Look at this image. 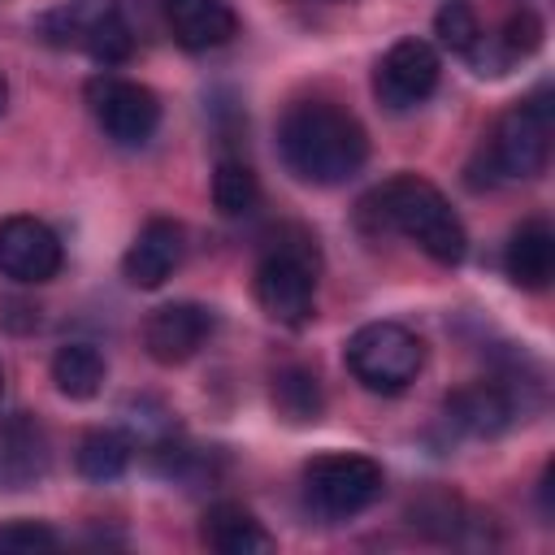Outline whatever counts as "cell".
<instances>
[{
    "mask_svg": "<svg viewBox=\"0 0 555 555\" xmlns=\"http://www.w3.org/2000/svg\"><path fill=\"white\" fill-rule=\"evenodd\" d=\"M278 152L295 178L312 186H338L369 160V134L347 108L330 100H299L278 126Z\"/></svg>",
    "mask_w": 555,
    "mask_h": 555,
    "instance_id": "obj_1",
    "label": "cell"
},
{
    "mask_svg": "<svg viewBox=\"0 0 555 555\" xmlns=\"http://www.w3.org/2000/svg\"><path fill=\"white\" fill-rule=\"evenodd\" d=\"M360 225L364 230H395L412 238L429 260L438 264H460L468 251V234L447 204V195L416 178V173H395L382 186H373L360 199Z\"/></svg>",
    "mask_w": 555,
    "mask_h": 555,
    "instance_id": "obj_2",
    "label": "cell"
},
{
    "mask_svg": "<svg viewBox=\"0 0 555 555\" xmlns=\"http://www.w3.org/2000/svg\"><path fill=\"white\" fill-rule=\"evenodd\" d=\"M35 35L52 48H74L100 65H121L134 52V30L117 0H65L35 22Z\"/></svg>",
    "mask_w": 555,
    "mask_h": 555,
    "instance_id": "obj_3",
    "label": "cell"
},
{
    "mask_svg": "<svg viewBox=\"0 0 555 555\" xmlns=\"http://www.w3.org/2000/svg\"><path fill=\"white\" fill-rule=\"evenodd\" d=\"M425 364V343L399 321H369L347 338V369L360 386L377 395H399L416 382Z\"/></svg>",
    "mask_w": 555,
    "mask_h": 555,
    "instance_id": "obj_4",
    "label": "cell"
},
{
    "mask_svg": "<svg viewBox=\"0 0 555 555\" xmlns=\"http://www.w3.org/2000/svg\"><path fill=\"white\" fill-rule=\"evenodd\" d=\"M382 486H386L382 464L369 455L334 451V455H317L304 468V499L312 503V512H321L330 520L360 516L364 507H373L382 499Z\"/></svg>",
    "mask_w": 555,
    "mask_h": 555,
    "instance_id": "obj_5",
    "label": "cell"
},
{
    "mask_svg": "<svg viewBox=\"0 0 555 555\" xmlns=\"http://www.w3.org/2000/svg\"><path fill=\"white\" fill-rule=\"evenodd\" d=\"M256 304L282 325H304L317 308V247H273L256 264Z\"/></svg>",
    "mask_w": 555,
    "mask_h": 555,
    "instance_id": "obj_6",
    "label": "cell"
},
{
    "mask_svg": "<svg viewBox=\"0 0 555 555\" xmlns=\"http://www.w3.org/2000/svg\"><path fill=\"white\" fill-rule=\"evenodd\" d=\"M551 130H555V113L546 104V91L507 108L494 126V139H490L494 169L503 178H538L546 169V156H551Z\"/></svg>",
    "mask_w": 555,
    "mask_h": 555,
    "instance_id": "obj_7",
    "label": "cell"
},
{
    "mask_svg": "<svg viewBox=\"0 0 555 555\" xmlns=\"http://www.w3.org/2000/svg\"><path fill=\"white\" fill-rule=\"evenodd\" d=\"M87 104L100 121V130L121 143V147H139L156 134L160 126V104L147 87L130 82V78H117V74H100L87 82Z\"/></svg>",
    "mask_w": 555,
    "mask_h": 555,
    "instance_id": "obj_8",
    "label": "cell"
},
{
    "mask_svg": "<svg viewBox=\"0 0 555 555\" xmlns=\"http://www.w3.org/2000/svg\"><path fill=\"white\" fill-rule=\"evenodd\" d=\"M438 52L425 43V39H399L390 43V52L377 61V74H373V91L386 108L403 113V108H416L421 100L434 95L438 87Z\"/></svg>",
    "mask_w": 555,
    "mask_h": 555,
    "instance_id": "obj_9",
    "label": "cell"
},
{
    "mask_svg": "<svg viewBox=\"0 0 555 555\" xmlns=\"http://www.w3.org/2000/svg\"><path fill=\"white\" fill-rule=\"evenodd\" d=\"M61 238L39 221V217H9L0 221V273L39 286L61 273Z\"/></svg>",
    "mask_w": 555,
    "mask_h": 555,
    "instance_id": "obj_10",
    "label": "cell"
},
{
    "mask_svg": "<svg viewBox=\"0 0 555 555\" xmlns=\"http://www.w3.org/2000/svg\"><path fill=\"white\" fill-rule=\"evenodd\" d=\"M212 334V312L199 304H165L143 325V347L156 364H182L191 360L204 338Z\"/></svg>",
    "mask_w": 555,
    "mask_h": 555,
    "instance_id": "obj_11",
    "label": "cell"
},
{
    "mask_svg": "<svg viewBox=\"0 0 555 555\" xmlns=\"http://www.w3.org/2000/svg\"><path fill=\"white\" fill-rule=\"evenodd\" d=\"M178 260H182V225L169 221V217H152V221L139 230V238L130 243V251H126V260H121V273H126L130 286L156 291V286H165V278L178 269Z\"/></svg>",
    "mask_w": 555,
    "mask_h": 555,
    "instance_id": "obj_12",
    "label": "cell"
},
{
    "mask_svg": "<svg viewBox=\"0 0 555 555\" xmlns=\"http://www.w3.org/2000/svg\"><path fill=\"white\" fill-rule=\"evenodd\" d=\"M538 43H542V22H538L533 9H520V13H512V17L503 22V30H494V35L481 30L477 43H473L464 56H468V65H473L477 74L499 78V74H507L516 61L533 56Z\"/></svg>",
    "mask_w": 555,
    "mask_h": 555,
    "instance_id": "obj_13",
    "label": "cell"
},
{
    "mask_svg": "<svg viewBox=\"0 0 555 555\" xmlns=\"http://www.w3.org/2000/svg\"><path fill=\"white\" fill-rule=\"evenodd\" d=\"M165 22H169L173 39L191 52L221 48L238 30V17L225 0H165Z\"/></svg>",
    "mask_w": 555,
    "mask_h": 555,
    "instance_id": "obj_14",
    "label": "cell"
},
{
    "mask_svg": "<svg viewBox=\"0 0 555 555\" xmlns=\"http://www.w3.org/2000/svg\"><path fill=\"white\" fill-rule=\"evenodd\" d=\"M48 473V438L30 416L0 425V490H26Z\"/></svg>",
    "mask_w": 555,
    "mask_h": 555,
    "instance_id": "obj_15",
    "label": "cell"
},
{
    "mask_svg": "<svg viewBox=\"0 0 555 555\" xmlns=\"http://www.w3.org/2000/svg\"><path fill=\"white\" fill-rule=\"evenodd\" d=\"M507 278L525 291H542L555 278V230L542 217H529L512 230L507 251H503Z\"/></svg>",
    "mask_w": 555,
    "mask_h": 555,
    "instance_id": "obj_16",
    "label": "cell"
},
{
    "mask_svg": "<svg viewBox=\"0 0 555 555\" xmlns=\"http://www.w3.org/2000/svg\"><path fill=\"white\" fill-rule=\"evenodd\" d=\"M447 421L473 438H494L512 425V399L494 382H473L447 399Z\"/></svg>",
    "mask_w": 555,
    "mask_h": 555,
    "instance_id": "obj_17",
    "label": "cell"
},
{
    "mask_svg": "<svg viewBox=\"0 0 555 555\" xmlns=\"http://www.w3.org/2000/svg\"><path fill=\"white\" fill-rule=\"evenodd\" d=\"M204 542L221 555H269L278 546L243 503H212L204 512Z\"/></svg>",
    "mask_w": 555,
    "mask_h": 555,
    "instance_id": "obj_18",
    "label": "cell"
},
{
    "mask_svg": "<svg viewBox=\"0 0 555 555\" xmlns=\"http://www.w3.org/2000/svg\"><path fill=\"white\" fill-rule=\"evenodd\" d=\"M52 382L69 399H91L104 386V356L91 343H65L52 356Z\"/></svg>",
    "mask_w": 555,
    "mask_h": 555,
    "instance_id": "obj_19",
    "label": "cell"
},
{
    "mask_svg": "<svg viewBox=\"0 0 555 555\" xmlns=\"http://www.w3.org/2000/svg\"><path fill=\"white\" fill-rule=\"evenodd\" d=\"M130 451H134V442L126 434H117V429H91L78 442L74 464H78V473L87 481H117L126 473V464H130Z\"/></svg>",
    "mask_w": 555,
    "mask_h": 555,
    "instance_id": "obj_20",
    "label": "cell"
},
{
    "mask_svg": "<svg viewBox=\"0 0 555 555\" xmlns=\"http://www.w3.org/2000/svg\"><path fill=\"white\" fill-rule=\"evenodd\" d=\"M256 199H260L256 173L243 160H234V156L217 160V173H212V204H217V212L221 217H247L256 208Z\"/></svg>",
    "mask_w": 555,
    "mask_h": 555,
    "instance_id": "obj_21",
    "label": "cell"
},
{
    "mask_svg": "<svg viewBox=\"0 0 555 555\" xmlns=\"http://www.w3.org/2000/svg\"><path fill=\"white\" fill-rule=\"evenodd\" d=\"M273 403H278V412L286 416V421H295V425H304V421H317L321 416V386H317V377L308 373V369H282V373H273Z\"/></svg>",
    "mask_w": 555,
    "mask_h": 555,
    "instance_id": "obj_22",
    "label": "cell"
},
{
    "mask_svg": "<svg viewBox=\"0 0 555 555\" xmlns=\"http://www.w3.org/2000/svg\"><path fill=\"white\" fill-rule=\"evenodd\" d=\"M434 35H438L442 48H451V52L464 56V52L477 43V35H481L477 9H473L468 0H447V4L434 13Z\"/></svg>",
    "mask_w": 555,
    "mask_h": 555,
    "instance_id": "obj_23",
    "label": "cell"
},
{
    "mask_svg": "<svg viewBox=\"0 0 555 555\" xmlns=\"http://www.w3.org/2000/svg\"><path fill=\"white\" fill-rule=\"evenodd\" d=\"M61 538L48 525L35 520H9L0 525V555H35V551H56Z\"/></svg>",
    "mask_w": 555,
    "mask_h": 555,
    "instance_id": "obj_24",
    "label": "cell"
},
{
    "mask_svg": "<svg viewBox=\"0 0 555 555\" xmlns=\"http://www.w3.org/2000/svg\"><path fill=\"white\" fill-rule=\"evenodd\" d=\"M4 108H9V82H4V74H0V117H4Z\"/></svg>",
    "mask_w": 555,
    "mask_h": 555,
    "instance_id": "obj_25",
    "label": "cell"
},
{
    "mask_svg": "<svg viewBox=\"0 0 555 555\" xmlns=\"http://www.w3.org/2000/svg\"><path fill=\"white\" fill-rule=\"evenodd\" d=\"M0 390H4V369H0Z\"/></svg>",
    "mask_w": 555,
    "mask_h": 555,
    "instance_id": "obj_26",
    "label": "cell"
}]
</instances>
